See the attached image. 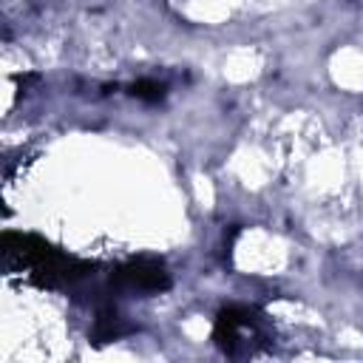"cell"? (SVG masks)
<instances>
[{
	"label": "cell",
	"instance_id": "cell-3",
	"mask_svg": "<svg viewBox=\"0 0 363 363\" xmlns=\"http://www.w3.org/2000/svg\"><path fill=\"white\" fill-rule=\"evenodd\" d=\"M164 94H167L164 85L156 82V79H136V82L130 85V96H136V99H142V102H162Z\"/></svg>",
	"mask_w": 363,
	"mask_h": 363
},
{
	"label": "cell",
	"instance_id": "cell-1",
	"mask_svg": "<svg viewBox=\"0 0 363 363\" xmlns=\"http://www.w3.org/2000/svg\"><path fill=\"white\" fill-rule=\"evenodd\" d=\"M250 337L252 340L261 337L258 318H255L252 309H247V306H227V309L218 312L216 326H213V340L218 343L221 352H227V354H238L241 349L252 352Z\"/></svg>",
	"mask_w": 363,
	"mask_h": 363
},
{
	"label": "cell",
	"instance_id": "cell-2",
	"mask_svg": "<svg viewBox=\"0 0 363 363\" xmlns=\"http://www.w3.org/2000/svg\"><path fill=\"white\" fill-rule=\"evenodd\" d=\"M111 286L130 292H164L170 286V275L156 258H133L111 272Z\"/></svg>",
	"mask_w": 363,
	"mask_h": 363
}]
</instances>
